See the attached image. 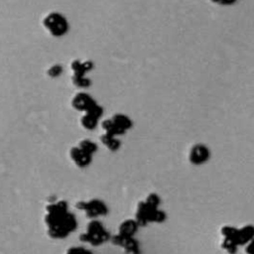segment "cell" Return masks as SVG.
Masks as SVG:
<instances>
[{
    "instance_id": "cell-6",
    "label": "cell",
    "mask_w": 254,
    "mask_h": 254,
    "mask_svg": "<svg viewBox=\"0 0 254 254\" xmlns=\"http://www.w3.org/2000/svg\"><path fill=\"white\" fill-rule=\"evenodd\" d=\"M77 208L85 211L89 217H97L99 215H105L108 212L106 204L100 199H91L88 201H80L76 204Z\"/></svg>"
},
{
    "instance_id": "cell-11",
    "label": "cell",
    "mask_w": 254,
    "mask_h": 254,
    "mask_svg": "<svg viewBox=\"0 0 254 254\" xmlns=\"http://www.w3.org/2000/svg\"><path fill=\"white\" fill-rule=\"evenodd\" d=\"M138 226L139 225L136 222V220H132V219L125 220L120 225L118 234H120L122 236H125V237H132L135 234V232L137 231Z\"/></svg>"
},
{
    "instance_id": "cell-3",
    "label": "cell",
    "mask_w": 254,
    "mask_h": 254,
    "mask_svg": "<svg viewBox=\"0 0 254 254\" xmlns=\"http://www.w3.org/2000/svg\"><path fill=\"white\" fill-rule=\"evenodd\" d=\"M96 149L97 146L92 141L82 140L77 147H73L70 150V157L78 167L84 168L90 164Z\"/></svg>"
},
{
    "instance_id": "cell-13",
    "label": "cell",
    "mask_w": 254,
    "mask_h": 254,
    "mask_svg": "<svg viewBox=\"0 0 254 254\" xmlns=\"http://www.w3.org/2000/svg\"><path fill=\"white\" fill-rule=\"evenodd\" d=\"M101 142L112 151H116L120 147V141L115 136L110 134H103L101 136Z\"/></svg>"
},
{
    "instance_id": "cell-1",
    "label": "cell",
    "mask_w": 254,
    "mask_h": 254,
    "mask_svg": "<svg viewBox=\"0 0 254 254\" xmlns=\"http://www.w3.org/2000/svg\"><path fill=\"white\" fill-rule=\"evenodd\" d=\"M45 219L48 232L53 238H65L77 226L75 216L68 211L67 203L64 200L48 205Z\"/></svg>"
},
{
    "instance_id": "cell-17",
    "label": "cell",
    "mask_w": 254,
    "mask_h": 254,
    "mask_svg": "<svg viewBox=\"0 0 254 254\" xmlns=\"http://www.w3.org/2000/svg\"><path fill=\"white\" fill-rule=\"evenodd\" d=\"M246 252H247L248 254H254V239H252V240L249 242L248 246L246 247Z\"/></svg>"
},
{
    "instance_id": "cell-16",
    "label": "cell",
    "mask_w": 254,
    "mask_h": 254,
    "mask_svg": "<svg viewBox=\"0 0 254 254\" xmlns=\"http://www.w3.org/2000/svg\"><path fill=\"white\" fill-rule=\"evenodd\" d=\"M66 254H92V253L89 250L82 247H73V248H70L66 252Z\"/></svg>"
},
{
    "instance_id": "cell-7",
    "label": "cell",
    "mask_w": 254,
    "mask_h": 254,
    "mask_svg": "<svg viewBox=\"0 0 254 254\" xmlns=\"http://www.w3.org/2000/svg\"><path fill=\"white\" fill-rule=\"evenodd\" d=\"M85 115L82 117L81 119V124L84 128L91 130L94 129L97 125L98 119L99 117L102 115L103 110L102 107L99 106L98 104L93 105L90 109H88L87 111H85Z\"/></svg>"
},
{
    "instance_id": "cell-10",
    "label": "cell",
    "mask_w": 254,
    "mask_h": 254,
    "mask_svg": "<svg viewBox=\"0 0 254 254\" xmlns=\"http://www.w3.org/2000/svg\"><path fill=\"white\" fill-rule=\"evenodd\" d=\"M71 104H72V106L75 108V109H77V110H80V111H87L88 109H90L93 105H95L96 104V102L94 101V99L90 96V95H88V94H86V93H77L74 97H73V99H72V101H71Z\"/></svg>"
},
{
    "instance_id": "cell-8",
    "label": "cell",
    "mask_w": 254,
    "mask_h": 254,
    "mask_svg": "<svg viewBox=\"0 0 254 254\" xmlns=\"http://www.w3.org/2000/svg\"><path fill=\"white\" fill-rule=\"evenodd\" d=\"M112 241L115 244H118L124 247L127 254H140L139 243L136 239L132 237H125L120 234H117L112 237Z\"/></svg>"
},
{
    "instance_id": "cell-12",
    "label": "cell",
    "mask_w": 254,
    "mask_h": 254,
    "mask_svg": "<svg viewBox=\"0 0 254 254\" xmlns=\"http://www.w3.org/2000/svg\"><path fill=\"white\" fill-rule=\"evenodd\" d=\"M112 121H113L119 128H121V129L124 130V131L128 130V129L131 128V126H132V121L130 120L129 117H127V116L124 115V114H115V115L112 117Z\"/></svg>"
},
{
    "instance_id": "cell-5",
    "label": "cell",
    "mask_w": 254,
    "mask_h": 254,
    "mask_svg": "<svg viewBox=\"0 0 254 254\" xmlns=\"http://www.w3.org/2000/svg\"><path fill=\"white\" fill-rule=\"evenodd\" d=\"M44 26L46 29L56 37L64 35L68 30V24L66 19L60 13L53 12L46 16L44 19Z\"/></svg>"
},
{
    "instance_id": "cell-9",
    "label": "cell",
    "mask_w": 254,
    "mask_h": 254,
    "mask_svg": "<svg viewBox=\"0 0 254 254\" xmlns=\"http://www.w3.org/2000/svg\"><path fill=\"white\" fill-rule=\"evenodd\" d=\"M209 158V150L201 144L192 147L190 154V161L194 165H199L206 162Z\"/></svg>"
},
{
    "instance_id": "cell-4",
    "label": "cell",
    "mask_w": 254,
    "mask_h": 254,
    "mask_svg": "<svg viewBox=\"0 0 254 254\" xmlns=\"http://www.w3.org/2000/svg\"><path fill=\"white\" fill-rule=\"evenodd\" d=\"M110 235L98 220H92L89 222L86 228V232L81 234L80 240L88 242L92 245H99L109 239Z\"/></svg>"
},
{
    "instance_id": "cell-14",
    "label": "cell",
    "mask_w": 254,
    "mask_h": 254,
    "mask_svg": "<svg viewBox=\"0 0 254 254\" xmlns=\"http://www.w3.org/2000/svg\"><path fill=\"white\" fill-rule=\"evenodd\" d=\"M102 127H103V129L106 131V134H110V135H113V136L121 135V134H123V133L125 132L124 130H122L121 128H119V127L112 121V119L105 120V121L102 123Z\"/></svg>"
},
{
    "instance_id": "cell-2",
    "label": "cell",
    "mask_w": 254,
    "mask_h": 254,
    "mask_svg": "<svg viewBox=\"0 0 254 254\" xmlns=\"http://www.w3.org/2000/svg\"><path fill=\"white\" fill-rule=\"evenodd\" d=\"M160 204V197L155 194L151 193L146 201L140 202L138 204L136 222L138 225H145L149 221H157L162 222L166 218L165 212L158 209V205Z\"/></svg>"
},
{
    "instance_id": "cell-15",
    "label": "cell",
    "mask_w": 254,
    "mask_h": 254,
    "mask_svg": "<svg viewBox=\"0 0 254 254\" xmlns=\"http://www.w3.org/2000/svg\"><path fill=\"white\" fill-rule=\"evenodd\" d=\"M62 71H63V67L60 64H54L49 68L48 73L52 77H58L62 73Z\"/></svg>"
},
{
    "instance_id": "cell-18",
    "label": "cell",
    "mask_w": 254,
    "mask_h": 254,
    "mask_svg": "<svg viewBox=\"0 0 254 254\" xmlns=\"http://www.w3.org/2000/svg\"><path fill=\"white\" fill-rule=\"evenodd\" d=\"M214 2H217V3H219V4H223V5H225V4H232L233 2H235L236 0H213Z\"/></svg>"
}]
</instances>
